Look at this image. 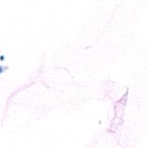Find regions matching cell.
Listing matches in <instances>:
<instances>
[{
	"label": "cell",
	"instance_id": "1",
	"mask_svg": "<svg viewBox=\"0 0 148 148\" xmlns=\"http://www.w3.org/2000/svg\"><path fill=\"white\" fill-rule=\"evenodd\" d=\"M2 72H3V68H2V67L0 66V74H1Z\"/></svg>",
	"mask_w": 148,
	"mask_h": 148
}]
</instances>
